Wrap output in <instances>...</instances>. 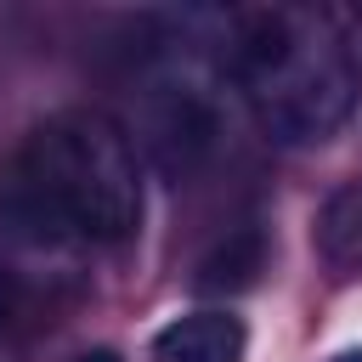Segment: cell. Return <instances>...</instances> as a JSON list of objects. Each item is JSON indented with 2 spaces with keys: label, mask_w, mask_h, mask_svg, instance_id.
I'll return each instance as SVG.
<instances>
[{
  "label": "cell",
  "mask_w": 362,
  "mask_h": 362,
  "mask_svg": "<svg viewBox=\"0 0 362 362\" xmlns=\"http://www.w3.org/2000/svg\"><path fill=\"white\" fill-rule=\"evenodd\" d=\"M226 74L243 113L277 147L328 141L362 96L356 34L339 11H322V6L232 11Z\"/></svg>",
  "instance_id": "obj_1"
},
{
  "label": "cell",
  "mask_w": 362,
  "mask_h": 362,
  "mask_svg": "<svg viewBox=\"0 0 362 362\" xmlns=\"http://www.w3.org/2000/svg\"><path fill=\"white\" fill-rule=\"evenodd\" d=\"M23 221L57 243H130L147 215V164L124 119L62 107L28 130L17 153Z\"/></svg>",
  "instance_id": "obj_2"
},
{
  "label": "cell",
  "mask_w": 362,
  "mask_h": 362,
  "mask_svg": "<svg viewBox=\"0 0 362 362\" xmlns=\"http://www.w3.org/2000/svg\"><path fill=\"white\" fill-rule=\"evenodd\" d=\"M243 351H249V328L226 305L187 311L153 334V362H243Z\"/></svg>",
  "instance_id": "obj_3"
},
{
  "label": "cell",
  "mask_w": 362,
  "mask_h": 362,
  "mask_svg": "<svg viewBox=\"0 0 362 362\" xmlns=\"http://www.w3.org/2000/svg\"><path fill=\"white\" fill-rule=\"evenodd\" d=\"M317 249L334 272H362V175L345 181L317 215Z\"/></svg>",
  "instance_id": "obj_4"
},
{
  "label": "cell",
  "mask_w": 362,
  "mask_h": 362,
  "mask_svg": "<svg viewBox=\"0 0 362 362\" xmlns=\"http://www.w3.org/2000/svg\"><path fill=\"white\" fill-rule=\"evenodd\" d=\"M6 305H11V266H6V255H0V317H6Z\"/></svg>",
  "instance_id": "obj_5"
},
{
  "label": "cell",
  "mask_w": 362,
  "mask_h": 362,
  "mask_svg": "<svg viewBox=\"0 0 362 362\" xmlns=\"http://www.w3.org/2000/svg\"><path fill=\"white\" fill-rule=\"evenodd\" d=\"M74 362H119V351H85V356H74Z\"/></svg>",
  "instance_id": "obj_6"
},
{
  "label": "cell",
  "mask_w": 362,
  "mask_h": 362,
  "mask_svg": "<svg viewBox=\"0 0 362 362\" xmlns=\"http://www.w3.org/2000/svg\"><path fill=\"white\" fill-rule=\"evenodd\" d=\"M345 23H351V34H356V40H362V6H356V11H351V17H345Z\"/></svg>",
  "instance_id": "obj_7"
},
{
  "label": "cell",
  "mask_w": 362,
  "mask_h": 362,
  "mask_svg": "<svg viewBox=\"0 0 362 362\" xmlns=\"http://www.w3.org/2000/svg\"><path fill=\"white\" fill-rule=\"evenodd\" d=\"M339 362H362V351H345V356H339Z\"/></svg>",
  "instance_id": "obj_8"
}]
</instances>
